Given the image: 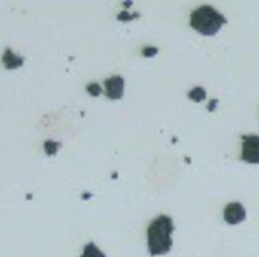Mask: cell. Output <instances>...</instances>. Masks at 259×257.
<instances>
[{"instance_id": "obj_1", "label": "cell", "mask_w": 259, "mask_h": 257, "mask_svg": "<svg viewBox=\"0 0 259 257\" xmlns=\"http://www.w3.org/2000/svg\"><path fill=\"white\" fill-rule=\"evenodd\" d=\"M174 232L172 219L168 216H160L148 227V250L151 256L168 253L172 246L171 234Z\"/></svg>"}, {"instance_id": "obj_2", "label": "cell", "mask_w": 259, "mask_h": 257, "mask_svg": "<svg viewBox=\"0 0 259 257\" xmlns=\"http://www.w3.org/2000/svg\"><path fill=\"white\" fill-rule=\"evenodd\" d=\"M227 21L213 7L202 6L191 15V26L203 35H214Z\"/></svg>"}, {"instance_id": "obj_3", "label": "cell", "mask_w": 259, "mask_h": 257, "mask_svg": "<svg viewBox=\"0 0 259 257\" xmlns=\"http://www.w3.org/2000/svg\"><path fill=\"white\" fill-rule=\"evenodd\" d=\"M242 155L241 159L251 164H259V136H242Z\"/></svg>"}, {"instance_id": "obj_4", "label": "cell", "mask_w": 259, "mask_h": 257, "mask_svg": "<svg viewBox=\"0 0 259 257\" xmlns=\"http://www.w3.org/2000/svg\"><path fill=\"white\" fill-rule=\"evenodd\" d=\"M104 86L106 89L107 98L112 100H119L122 98L123 89H124V80L120 75L107 78L104 81Z\"/></svg>"}, {"instance_id": "obj_5", "label": "cell", "mask_w": 259, "mask_h": 257, "mask_svg": "<svg viewBox=\"0 0 259 257\" xmlns=\"http://www.w3.org/2000/svg\"><path fill=\"white\" fill-rule=\"evenodd\" d=\"M224 219L228 224H238L245 219V209L240 203H231L225 208Z\"/></svg>"}, {"instance_id": "obj_6", "label": "cell", "mask_w": 259, "mask_h": 257, "mask_svg": "<svg viewBox=\"0 0 259 257\" xmlns=\"http://www.w3.org/2000/svg\"><path fill=\"white\" fill-rule=\"evenodd\" d=\"M3 61L7 69H15L22 66L24 59L22 57H18L10 49H8L3 57Z\"/></svg>"}, {"instance_id": "obj_7", "label": "cell", "mask_w": 259, "mask_h": 257, "mask_svg": "<svg viewBox=\"0 0 259 257\" xmlns=\"http://www.w3.org/2000/svg\"><path fill=\"white\" fill-rule=\"evenodd\" d=\"M80 257H106V255L94 242H90L85 246L84 252H82Z\"/></svg>"}, {"instance_id": "obj_8", "label": "cell", "mask_w": 259, "mask_h": 257, "mask_svg": "<svg viewBox=\"0 0 259 257\" xmlns=\"http://www.w3.org/2000/svg\"><path fill=\"white\" fill-rule=\"evenodd\" d=\"M87 90L89 91V93L92 95V96H95V97H97L100 93H101V89H100V87H99V85H89L88 87H87Z\"/></svg>"}]
</instances>
